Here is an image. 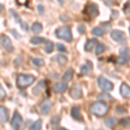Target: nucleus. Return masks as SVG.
<instances>
[{
    "mask_svg": "<svg viewBox=\"0 0 130 130\" xmlns=\"http://www.w3.org/2000/svg\"><path fill=\"white\" fill-rule=\"evenodd\" d=\"M97 83L99 88L103 91H111L114 89V84L109 80H108L103 76H100L97 80Z\"/></svg>",
    "mask_w": 130,
    "mask_h": 130,
    "instance_id": "423d86ee",
    "label": "nucleus"
},
{
    "mask_svg": "<svg viewBox=\"0 0 130 130\" xmlns=\"http://www.w3.org/2000/svg\"><path fill=\"white\" fill-rule=\"evenodd\" d=\"M32 63L36 67H37V68H40V67L44 65V61H43V59H42V58H34L32 60Z\"/></svg>",
    "mask_w": 130,
    "mask_h": 130,
    "instance_id": "5701e85b",
    "label": "nucleus"
},
{
    "mask_svg": "<svg viewBox=\"0 0 130 130\" xmlns=\"http://www.w3.org/2000/svg\"><path fill=\"white\" fill-rule=\"evenodd\" d=\"M0 43H1L2 46L4 47V49L9 52H12L13 51V45H12V43L10 41V39L7 36L3 35L1 37V39H0Z\"/></svg>",
    "mask_w": 130,
    "mask_h": 130,
    "instance_id": "1a4fd4ad",
    "label": "nucleus"
},
{
    "mask_svg": "<svg viewBox=\"0 0 130 130\" xmlns=\"http://www.w3.org/2000/svg\"><path fill=\"white\" fill-rule=\"evenodd\" d=\"M119 124L125 128H130V117H125V118L121 119Z\"/></svg>",
    "mask_w": 130,
    "mask_h": 130,
    "instance_id": "4be33fe9",
    "label": "nucleus"
},
{
    "mask_svg": "<svg viewBox=\"0 0 130 130\" xmlns=\"http://www.w3.org/2000/svg\"><path fill=\"white\" fill-rule=\"evenodd\" d=\"M68 89V85H67L66 83L62 82V83H57L54 85L53 89L56 93H63Z\"/></svg>",
    "mask_w": 130,
    "mask_h": 130,
    "instance_id": "ddd939ff",
    "label": "nucleus"
},
{
    "mask_svg": "<svg viewBox=\"0 0 130 130\" xmlns=\"http://www.w3.org/2000/svg\"><path fill=\"white\" fill-rule=\"evenodd\" d=\"M98 43L97 42V39L95 38H91V39H89L85 43V46H84V50L86 51H91L93 50V48L96 46V44Z\"/></svg>",
    "mask_w": 130,
    "mask_h": 130,
    "instance_id": "4468645a",
    "label": "nucleus"
},
{
    "mask_svg": "<svg viewBox=\"0 0 130 130\" xmlns=\"http://www.w3.org/2000/svg\"><path fill=\"white\" fill-rule=\"evenodd\" d=\"M56 62L60 65V66H64L65 64L68 62V58L63 55H58L56 56V57L55 58Z\"/></svg>",
    "mask_w": 130,
    "mask_h": 130,
    "instance_id": "aec40b11",
    "label": "nucleus"
},
{
    "mask_svg": "<svg viewBox=\"0 0 130 130\" xmlns=\"http://www.w3.org/2000/svg\"><path fill=\"white\" fill-rule=\"evenodd\" d=\"M37 10H38V12L40 15H43L44 14V7H43V5H39L37 6Z\"/></svg>",
    "mask_w": 130,
    "mask_h": 130,
    "instance_id": "e433bc0d",
    "label": "nucleus"
},
{
    "mask_svg": "<svg viewBox=\"0 0 130 130\" xmlns=\"http://www.w3.org/2000/svg\"><path fill=\"white\" fill-rule=\"evenodd\" d=\"M71 116H72L75 120H76L78 121H83V117L82 116L79 108H76V107H74V108H72V109H71Z\"/></svg>",
    "mask_w": 130,
    "mask_h": 130,
    "instance_id": "2eb2a0df",
    "label": "nucleus"
},
{
    "mask_svg": "<svg viewBox=\"0 0 130 130\" xmlns=\"http://www.w3.org/2000/svg\"><path fill=\"white\" fill-rule=\"evenodd\" d=\"M123 10H124V12H129L130 11V0H128V1L125 4L124 7H123Z\"/></svg>",
    "mask_w": 130,
    "mask_h": 130,
    "instance_id": "f704fd0d",
    "label": "nucleus"
},
{
    "mask_svg": "<svg viewBox=\"0 0 130 130\" xmlns=\"http://www.w3.org/2000/svg\"><path fill=\"white\" fill-rule=\"evenodd\" d=\"M120 95L125 99L130 100V87L127 83H121L120 87Z\"/></svg>",
    "mask_w": 130,
    "mask_h": 130,
    "instance_id": "9d476101",
    "label": "nucleus"
},
{
    "mask_svg": "<svg viewBox=\"0 0 130 130\" xmlns=\"http://www.w3.org/2000/svg\"><path fill=\"white\" fill-rule=\"evenodd\" d=\"M42 127V121L41 120H37V121H35L30 127L31 130H39Z\"/></svg>",
    "mask_w": 130,
    "mask_h": 130,
    "instance_id": "bb28decb",
    "label": "nucleus"
},
{
    "mask_svg": "<svg viewBox=\"0 0 130 130\" xmlns=\"http://www.w3.org/2000/svg\"><path fill=\"white\" fill-rule=\"evenodd\" d=\"M48 1H50H50H51V0H48Z\"/></svg>",
    "mask_w": 130,
    "mask_h": 130,
    "instance_id": "a18cd8bd",
    "label": "nucleus"
},
{
    "mask_svg": "<svg viewBox=\"0 0 130 130\" xmlns=\"http://www.w3.org/2000/svg\"><path fill=\"white\" fill-rule=\"evenodd\" d=\"M56 36L60 39H63L64 41L70 43L72 40V33L71 29L69 26H62L58 28L56 30Z\"/></svg>",
    "mask_w": 130,
    "mask_h": 130,
    "instance_id": "f03ea898",
    "label": "nucleus"
},
{
    "mask_svg": "<svg viewBox=\"0 0 130 130\" xmlns=\"http://www.w3.org/2000/svg\"><path fill=\"white\" fill-rule=\"evenodd\" d=\"M56 49H57L58 51H60V52L66 51V47H65L62 43H57V44H56Z\"/></svg>",
    "mask_w": 130,
    "mask_h": 130,
    "instance_id": "2f4dec72",
    "label": "nucleus"
},
{
    "mask_svg": "<svg viewBox=\"0 0 130 130\" xmlns=\"http://www.w3.org/2000/svg\"><path fill=\"white\" fill-rule=\"evenodd\" d=\"M6 96V93L5 91V89L2 88V86L0 85V99H4Z\"/></svg>",
    "mask_w": 130,
    "mask_h": 130,
    "instance_id": "c9c22d12",
    "label": "nucleus"
},
{
    "mask_svg": "<svg viewBox=\"0 0 130 130\" xmlns=\"http://www.w3.org/2000/svg\"><path fill=\"white\" fill-rule=\"evenodd\" d=\"M35 82V77L31 75H19L17 78V85L19 88H26Z\"/></svg>",
    "mask_w": 130,
    "mask_h": 130,
    "instance_id": "7ed1b4c3",
    "label": "nucleus"
},
{
    "mask_svg": "<svg viewBox=\"0 0 130 130\" xmlns=\"http://www.w3.org/2000/svg\"><path fill=\"white\" fill-rule=\"evenodd\" d=\"M130 61L129 55H125V54H121V56H119L116 59V62L119 64H127Z\"/></svg>",
    "mask_w": 130,
    "mask_h": 130,
    "instance_id": "a211bd4d",
    "label": "nucleus"
},
{
    "mask_svg": "<svg viewBox=\"0 0 130 130\" xmlns=\"http://www.w3.org/2000/svg\"><path fill=\"white\" fill-rule=\"evenodd\" d=\"M105 50V46L102 43H97L96 44V48H95V54L96 55H100L102 52Z\"/></svg>",
    "mask_w": 130,
    "mask_h": 130,
    "instance_id": "a878e982",
    "label": "nucleus"
},
{
    "mask_svg": "<svg viewBox=\"0 0 130 130\" xmlns=\"http://www.w3.org/2000/svg\"><path fill=\"white\" fill-rule=\"evenodd\" d=\"M70 95L73 99H81L83 97V90L78 84H74L70 89Z\"/></svg>",
    "mask_w": 130,
    "mask_h": 130,
    "instance_id": "0eeeda50",
    "label": "nucleus"
},
{
    "mask_svg": "<svg viewBox=\"0 0 130 130\" xmlns=\"http://www.w3.org/2000/svg\"><path fill=\"white\" fill-rule=\"evenodd\" d=\"M54 50V44L52 42L50 41H48L47 42V44L45 46V51L47 52V53H51L52 51H53Z\"/></svg>",
    "mask_w": 130,
    "mask_h": 130,
    "instance_id": "cd10ccee",
    "label": "nucleus"
},
{
    "mask_svg": "<svg viewBox=\"0 0 130 130\" xmlns=\"http://www.w3.org/2000/svg\"><path fill=\"white\" fill-rule=\"evenodd\" d=\"M110 37L115 42H116V43H121V44H124L126 42H127L126 35L124 34V32L121 30H113L110 32Z\"/></svg>",
    "mask_w": 130,
    "mask_h": 130,
    "instance_id": "39448f33",
    "label": "nucleus"
},
{
    "mask_svg": "<svg viewBox=\"0 0 130 130\" xmlns=\"http://www.w3.org/2000/svg\"><path fill=\"white\" fill-rule=\"evenodd\" d=\"M129 32H130V28H129Z\"/></svg>",
    "mask_w": 130,
    "mask_h": 130,
    "instance_id": "49530a36",
    "label": "nucleus"
},
{
    "mask_svg": "<svg viewBox=\"0 0 130 130\" xmlns=\"http://www.w3.org/2000/svg\"><path fill=\"white\" fill-rule=\"evenodd\" d=\"M58 1V3L60 4V5H62L63 4V2H64V0H57Z\"/></svg>",
    "mask_w": 130,
    "mask_h": 130,
    "instance_id": "c03bdc74",
    "label": "nucleus"
},
{
    "mask_svg": "<svg viewBox=\"0 0 130 130\" xmlns=\"http://www.w3.org/2000/svg\"><path fill=\"white\" fill-rule=\"evenodd\" d=\"M11 33H12V35H13L14 37H15L16 39H20L21 38V35L18 34V32L16 30H11Z\"/></svg>",
    "mask_w": 130,
    "mask_h": 130,
    "instance_id": "4c0bfd02",
    "label": "nucleus"
},
{
    "mask_svg": "<svg viewBox=\"0 0 130 130\" xmlns=\"http://www.w3.org/2000/svg\"><path fill=\"white\" fill-rule=\"evenodd\" d=\"M77 30H78V32L80 33V34H85V32H86V28H85V26L84 25H83V24H80V25H78V28H77Z\"/></svg>",
    "mask_w": 130,
    "mask_h": 130,
    "instance_id": "473e14b6",
    "label": "nucleus"
},
{
    "mask_svg": "<svg viewBox=\"0 0 130 130\" xmlns=\"http://www.w3.org/2000/svg\"><path fill=\"white\" fill-rule=\"evenodd\" d=\"M118 16H119V13H118V11L117 10H113L112 11V15H111V18H113V19H115L116 18H118Z\"/></svg>",
    "mask_w": 130,
    "mask_h": 130,
    "instance_id": "ea45409f",
    "label": "nucleus"
},
{
    "mask_svg": "<svg viewBox=\"0 0 130 130\" xmlns=\"http://www.w3.org/2000/svg\"><path fill=\"white\" fill-rule=\"evenodd\" d=\"M10 14L12 15V17L14 18V19H15L16 22H18V23H20L21 21V18H20V16H19V14L18 13V12L16 11V10H10Z\"/></svg>",
    "mask_w": 130,
    "mask_h": 130,
    "instance_id": "c85d7f7f",
    "label": "nucleus"
},
{
    "mask_svg": "<svg viewBox=\"0 0 130 130\" xmlns=\"http://www.w3.org/2000/svg\"><path fill=\"white\" fill-rule=\"evenodd\" d=\"M73 74H74V70H73V69L70 68L69 70H67V71L64 73L63 75H62V82H64V83H68L69 81H70L73 77Z\"/></svg>",
    "mask_w": 130,
    "mask_h": 130,
    "instance_id": "f3484780",
    "label": "nucleus"
},
{
    "mask_svg": "<svg viewBox=\"0 0 130 130\" xmlns=\"http://www.w3.org/2000/svg\"><path fill=\"white\" fill-rule=\"evenodd\" d=\"M52 107H53V104L50 102V101L46 100L43 103L41 104L40 106V112L43 115H48L51 110Z\"/></svg>",
    "mask_w": 130,
    "mask_h": 130,
    "instance_id": "9b49d317",
    "label": "nucleus"
},
{
    "mask_svg": "<svg viewBox=\"0 0 130 130\" xmlns=\"http://www.w3.org/2000/svg\"><path fill=\"white\" fill-rule=\"evenodd\" d=\"M23 59L22 58H17V59L14 61V63H15L16 66H19L20 64H22V62H23Z\"/></svg>",
    "mask_w": 130,
    "mask_h": 130,
    "instance_id": "a19ab883",
    "label": "nucleus"
},
{
    "mask_svg": "<svg viewBox=\"0 0 130 130\" xmlns=\"http://www.w3.org/2000/svg\"><path fill=\"white\" fill-rule=\"evenodd\" d=\"M60 121H61V116H60V115H56V116H54L53 118L51 119L50 122H51L52 125H57V124H59Z\"/></svg>",
    "mask_w": 130,
    "mask_h": 130,
    "instance_id": "c756f323",
    "label": "nucleus"
},
{
    "mask_svg": "<svg viewBox=\"0 0 130 130\" xmlns=\"http://www.w3.org/2000/svg\"><path fill=\"white\" fill-rule=\"evenodd\" d=\"M104 122H105V125L107 127H110V128H114L117 124V120L115 118H112V117H109V118L106 119Z\"/></svg>",
    "mask_w": 130,
    "mask_h": 130,
    "instance_id": "412c9836",
    "label": "nucleus"
},
{
    "mask_svg": "<svg viewBox=\"0 0 130 130\" xmlns=\"http://www.w3.org/2000/svg\"><path fill=\"white\" fill-rule=\"evenodd\" d=\"M23 123V118L21 116V115L18 112H15L13 115V117H12V120H11V127H13L14 129H19L22 126Z\"/></svg>",
    "mask_w": 130,
    "mask_h": 130,
    "instance_id": "6e6552de",
    "label": "nucleus"
},
{
    "mask_svg": "<svg viewBox=\"0 0 130 130\" xmlns=\"http://www.w3.org/2000/svg\"><path fill=\"white\" fill-rule=\"evenodd\" d=\"M84 13L90 18H95L99 15V8L98 5L94 3H89L85 6Z\"/></svg>",
    "mask_w": 130,
    "mask_h": 130,
    "instance_id": "20e7f679",
    "label": "nucleus"
},
{
    "mask_svg": "<svg viewBox=\"0 0 130 130\" xmlns=\"http://www.w3.org/2000/svg\"><path fill=\"white\" fill-rule=\"evenodd\" d=\"M92 34L96 36V37H102L104 34V30H102L101 28H98V27H95L92 30Z\"/></svg>",
    "mask_w": 130,
    "mask_h": 130,
    "instance_id": "393cba45",
    "label": "nucleus"
},
{
    "mask_svg": "<svg viewBox=\"0 0 130 130\" xmlns=\"http://www.w3.org/2000/svg\"><path fill=\"white\" fill-rule=\"evenodd\" d=\"M27 2H28V0H17V3L18 4V5H26L27 4Z\"/></svg>",
    "mask_w": 130,
    "mask_h": 130,
    "instance_id": "79ce46f5",
    "label": "nucleus"
},
{
    "mask_svg": "<svg viewBox=\"0 0 130 130\" xmlns=\"http://www.w3.org/2000/svg\"><path fill=\"white\" fill-rule=\"evenodd\" d=\"M3 10H4V5L2 4H0V11H2Z\"/></svg>",
    "mask_w": 130,
    "mask_h": 130,
    "instance_id": "37998d69",
    "label": "nucleus"
},
{
    "mask_svg": "<svg viewBox=\"0 0 130 130\" xmlns=\"http://www.w3.org/2000/svg\"><path fill=\"white\" fill-rule=\"evenodd\" d=\"M98 100L102 102H115V99L106 91H103L98 95Z\"/></svg>",
    "mask_w": 130,
    "mask_h": 130,
    "instance_id": "dca6fc26",
    "label": "nucleus"
},
{
    "mask_svg": "<svg viewBox=\"0 0 130 130\" xmlns=\"http://www.w3.org/2000/svg\"><path fill=\"white\" fill-rule=\"evenodd\" d=\"M89 72V67H88L87 65H83L81 67V73L83 75H88Z\"/></svg>",
    "mask_w": 130,
    "mask_h": 130,
    "instance_id": "7c9ffc66",
    "label": "nucleus"
},
{
    "mask_svg": "<svg viewBox=\"0 0 130 130\" xmlns=\"http://www.w3.org/2000/svg\"><path fill=\"white\" fill-rule=\"evenodd\" d=\"M104 3H105L106 5L108 6H112V5H115V3L113 0H104Z\"/></svg>",
    "mask_w": 130,
    "mask_h": 130,
    "instance_id": "58836bf2",
    "label": "nucleus"
},
{
    "mask_svg": "<svg viewBox=\"0 0 130 130\" xmlns=\"http://www.w3.org/2000/svg\"><path fill=\"white\" fill-rule=\"evenodd\" d=\"M109 110V107L103 102H95L89 107V111L91 114L96 116H104Z\"/></svg>",
    "mask_w": 130,
    "mask_h": 130,
    "instance_id": "f257e3e1",
    "label": "nucleus"
},
{
    "mask_svg": "<svg viewBox=\"0 0 130 130\" xmlns=\"http://www.w3.org/2000/svg\"><path fill=\"white\" fill-rule=\"evenodd\" d=\"M31 30H32V32L36 33V34H38V33H40L43 30V25L40 23L36 22L31 26Z\"/></svg>",
    "mask_w": 130,
    "mask_h": 130,
    "instance_id": "6ab92c4d",
    "label": "nucleus"
},
{
    "mask_svg": "<svg viewBox=\"0 0 130 130\" xmlns=\"http://www.w3.org/2000/svg\"><path fill=\"white\" fill-rule=\"evenodd\" d=\"M44 42H45L44 38L39 37H35L30 39V43H33V44H40V43H44Z\"/></svg>",
    "mask_w": 130,
    "mask_h": 130,
    "instance_id": "b1692460",
    "label": "nucleus"
},
{
    "mask_svg": "<svg viewBox=\"0 0 130 130\" xmlns=\"http://www.w3.org/2000/svg\"><path fill=\"white\" fill-rule=\"evenodd\" d=\"M9 119V112L5 107H0V123L5 124Z\"/></svg>",
    "mask_w": 130,
    "mask_h": 130,
    "instance_id": "f8f14e48",
    "label": "nucleus"
},
{
    "mask_svg": "<svg viewBox=\"0 0 130 130\" xmlns=\"http://www.w3.org/2000/svg\"><path fill=\"white\" fill-rule=\"evenodd\" d=\"M19 24H20V26L22 27L24 30H25V31H28L29 30V26H28V24H27V23L24 22V21H21Z\"/></svg>",
    "mask_w": 130,
    "mask_h": 130,
    "instance_id": "72a5a7b5",
    "label": "nucleus"
}]
</instances>
